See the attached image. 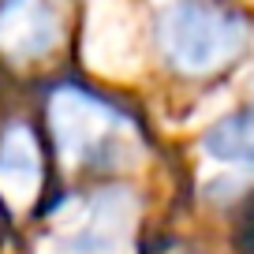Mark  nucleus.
Segmentation results:
<instances>
[{"label": "nucleus", "instance_id": "nucleus-2", "mask_svg": "<svg viewBox=\"0 0 254 254\" xmlns=\"http://www.w3.org/2000/svg\"><path fill=\"white\" fill-rule=\"evenodd\" d=\"M49 124H53V138L64 161H109L116 165L120 150H112V142L120 146V135H127V116H120L109 101L86 94L79 86H60L49 101Z\"/></svg>", "mask_w": 254, "mask_h": 254}, {"label": "nucleus", "instance_id": "nucleus-5", "mask_svg": "<svg viewBox=\"0 0 254 254\" xmlns=\"http://www.w3.org/2000/svg\"><path fill=\"white\" fill-rule=\"evenodd\" d=\"M38 183H41V157L34 131L15 124L0 138V190L11 202H30Z\"/></svg>", "mask_w": 254, "mask_h": 254}, {"label": "nucleus", "instance_id": "nucleus-4", "mask_svg": "<svg viewBox=\"0 0 254 254\" xmlns=\"http://www.w3.org/2000/svg\"><path fill=\"white\" fill-rule=\"evenodd\" d=\"M56 38H60V15L49 4L19 0L0 8V53H8L11 60L49 53Z\"/></svg>", "mask_w": 254, "mask_h": 254}, {"label": "nucleus", "instance_id": "nucleus-3", "mask_svg": "<svg viewBox=\"0 0 254 254\" xmlns=\"http://www.w3.org/2000/svg\"><path fill=\"white\" fill-rule=\"evenodd\" d=\"M131 224H135V198L124 187H109L79 202L64 243L75 254H112L131 236Z\"/></svg>", "mask_w": 254, "mask_h": 254}, {"label": "nucleus", "instance_id": "nucleus-1", "mask_svg": "<svg viewBox=\"0 0 254 254\" xmlns=\"http://www.w3.org/2000/svg\"><path fill=\"white\" fill-rule=\"evenodd\" d=\"M157 38L165 56L190 75L217 71L247 45V23L213 4H176L161 11Z\"/></svg>", "mask_w": 254, "mask_h": 254}, {"label": "nucleus", "instance_id": "nucleus-6", "mask_svg": "<svg viewBox=\"0 0 254 254\" xmlns=\"http://www.w3.org/2000/svg\"><path fill=\"white\" fill-rule=\"evenodd\" d=\"M202 150L228 165H254V109L217 120L202 135Z\"/></svg>", "mask_w": 254, "mask_h": 254}]
</instances>
